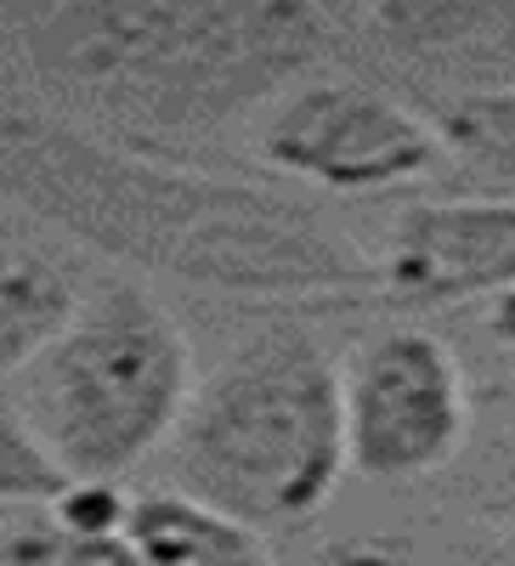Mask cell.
Masks as SVG:
<instances>
[{"instance_id": "cell-1", "label": "cell", "mask_w": 515, "mask_h": 566, "mask_svg": "<svg viewBox=\"0 0 515 566\" xmlns=\"http://www.w3.org/2000/svg\"><path fill=\"white\" fill-rule=\"evenodd\" d=\"M0 193L143 272L244 301L351 295L380 283L317 216L244 181L114 148L52 114L0 108Z\"/></svg>"}, {"instance_id": "cell-2", "label": "cell", "mask_w": 515, "mask_h": 566, "mask_svg": "<svg viewBox=\"0 0 515 566\" xmlns=\"http://www.w3.org/2000/svg\"><path fill=\"white\" fill-rule=\"evenodd\" d=\"M29 52L97 108L204 130L301 74L323 52V18L312 0H63Z\"/></svg>"}, {"instance_id": "cell-3", "label": "cell", "mask_w": 515, "mask_h": 566, "mask_svg": "<svg viewBox=\"0 0 515 566\" xmlns=\"http://www.w3.org/2000/svg\"><path fill=\"white\" fill-rule=\"evenodd\" d=\"M193 499L244 527H295L335 499L346 459V368L306 335H266L227 357L176 424Z\"/></svg>"}, {"instance_id": "cell-4", "label": "cell", "mask_w": 515, "mask_h": 566, "mask_svg": "<svg viewBox=\"0 0 515 566\" xmlns=\"http://www.w3.org/2000/svg\"><path fill=\"white\" fill-rule=\"evenodd\" d=\"M193 346L181 323L143 290L80 301L69 328L23 374V419L69 482H119L193 402Z\"/></svg>"}, {"instance_id": "cell-5", "label": "cell", "mask_w": 515, "mask_h": 566, "mask_svg": "<svg viewBox=\"0 0 515 566\" xmlns=\"http://www.w3.org/2000/svg\"><path fill=\"white\" fill-rule=\"evenodd\" d=\"M471 437V386L425 328L374 335L346 368V459L362 482H425Z\"/></svg>"}, {"instance_id": "cell-6", "label": "cell", "mask_w": 515, "mask_h": 566, "mask_svg": "<svg viewBox=\"0 0 515 566\" xmlns=\"http://www.w3.org/2000/svg\"><path fill=\"white\" fill-rule=\"evenodd\" d=\"M261 154L284 176L329 193H386L442 159V136L431 119L374 85L317 80L266 114Z\"/></svg>"}, {"instance_id": "cell-7", "label": "cell", "mask_w": 515, "mask_h": 566, "mask_svg": "<svg viewBox=\"0 0 515 566\" xmlns=\"http://www.w3.org/2000/svg\"><path fill=\"white\" fill-rule=\"evenodd\" d=\"M380 283L413 306H453L515 290V199L419 205L397 221Z\"/></svg>"}, {"instance_id": "cell-8", "label": "cell", "mask_w": 515, "mask_h": 566, "mask_svg": "<svg viewBox=\"0 0 515 566\" xmlns=\"http://www.w3.org/2000/svg\"><path fill=\"white\" fill-rule=\"evenodd\" d=\"M119 533L159 566H272L255 527H244L239 515H227L193 493L130 499Z\"/></svg>"}, {"instance_id": "cell-9", "label": "cell", "mask_w": 515, "mask_h": 566, "mask_svg": "<svg viewBox=\"0 0 515 566\" xmlns=\"http://www.w3.org/2000/svg\"><path fill=\"white\" fill-rule=\"evenodd\" d=\"M74 312L80 295L69 272L52 255L0 232V380L29 374L34 357L63 335Z\"/></svg>"}, {"instance_id": "cell-10", "label": "cell", "mask_w": 515, "mask_h": 566, "mask_svg": "<svg viewBox=\"0 0 515 566\" xmlns=\"http://www.w3.org/2000/svg\"><path fill=\"white\" fill-rule=\"evenodd\" d=\"M323 566H515V527L504 522H437L340 538Z\"/></svg>"}, {"instance_id": "cell-11", "label": "cell", "mask_w": 515, "mask_h": 566, "mask_svg": "<svg viewBox=\"0 0 515 566\" xmlns=\"http://www.w3.org/2000/svg\"><path fill=\"white\" fill-rule=\"evenodd\" d=\"M437 136H442V154H453L471 176L504 187L515 199V85L453 97L437 119Z\"/></svg>"}, {"instance_id": "cell-12", "label": "cell", "mask_w": 515, "mask_h": 566, "mask_svg": "<svg viewBox=\"0 0 515 566\" xmlns=\"http://www.w3.org/2000/svg\"><path fill=\"white\" fill-rule=\"evenodd\" d=\"M374 23L402 45H459L515 23V0H368Z\"/></svg>"}, {"instance_id": "cell-13", "label": "cell", "mask_w": 515, "mask_h": 566, "mask_svg": "<svg viewBox=\"0 0 515 566\" xmlns=\"http://www.w3.org/2000/svg\"><path fill=\"white\" fill-rule=\"evenodd\" d=\"M7 566H159L125 533H74V527H23L7 538Z\"/></svg>"}, {"instance_id": "cell-14", "label": "cell", "mask_w": 515, "mask_h": 566, "mask_svg": "<svg viewBox=\"0 0 515 566\" xmlns=\"http://www.w3.org/2000/svg\"><path fill=\"white\" fill-rule=\"evenodd\" d=\"M63 488H69V476L45 453V442L29 431V419L18 408H0V504H45L52 510Z\"/></svg>"}, {"instance_id": "cell-15", "label": "cell", "mask_w": 515, "mask_h": 566, "mask_svg": "<svg viewBox=\"0 0 515 566\" xmlns=\"http://www.w3.org/2000/svg\"><path fill=\"white\" fill-rule=\"evenodd\" d=\"M493 328H498V335H504V340L515 346V290L493 301Z\"/></svg>"}, {"instance_id": "cell-16", "label": "cell", "mask_w": 515, "mask_h": 566, "mask_svg": "<svg viewBox=\"0 0 515 566\" xmlns=\"http://www.w3.org/2000/svg\"><path fill=\"white\" fill-rule=\"evenodd\" d=\"M504 515H509V527H515V470H509V488H504Z\"/></svg>"}]
</instances>
